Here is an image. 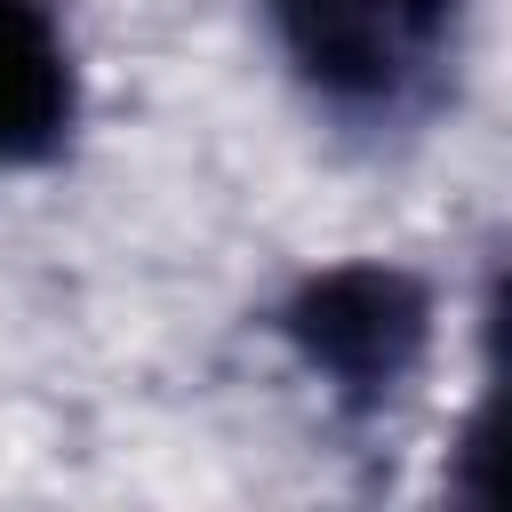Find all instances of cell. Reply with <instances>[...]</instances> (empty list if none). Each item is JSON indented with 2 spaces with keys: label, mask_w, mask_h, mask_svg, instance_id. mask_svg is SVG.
Returning <instances> with one entry per match:
<instances>
[{
  "label": "cell",
  "mask_w": 512,
  "mask_h": 512,
  "mask_svg": "<svg viewBox=\"0 0 512 512\" xmlns=\"http://www.w3.org/2000/svg\"><path fill=\"white\" fill-rule=\"evenodd\" d=\"M272 328L328 384L336 416H384L432 344V288L408 264L352 256V264L304 272L280 296Z\"/></svg>",
  "instance_id": "cell-2"
},
{
  "label": "cell",
  "mask_w": 512,
  "mask_h": 512,
  "mask_svg": "<svg viewBox=\"0 0 512 512\" xmlns=\"http://www.w3.org/2000/svg\"><path fill=\"white\" fill-rule=\"evenodd\" d=\"M296 96L360 144L440 120L464 64V0H256Z\"/></svg>",
  "instance_id": "cell-1"
},
{
  "label": "cell",
  "mask_w": 512,
  "mask_h": 512,
  "mask_svg": "<svg viewBox=\"0 0 512 512\" xmlns=\"http://www.w3.org/2000/svg\"><path fill=\"white\" fill-rule=\"evenodd\" d=\"M80 128V56L48 0H0V176L64 160Z\"/></svg>",
  "instance_id": "cell-3"
},
{
  "label": "cell",
  "mask_w": 512,
  "mask_h": 512,
  "mask_svg": "<svg viewBox=\"0 0 512 512\" xmlns=\"http://www.w3.org/2000/svg\"><path fill=\"white\" fill-rule=\"evenodd\" d=\"M440 488L456 504L512 512V256L496 264V280L480 296V384H472V408L448 440Z\"/></svg>",
  "instance_id": "cell-4"
}]
</instances>
